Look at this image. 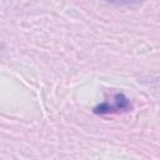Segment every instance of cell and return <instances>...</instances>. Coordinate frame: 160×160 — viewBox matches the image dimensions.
<instances>
[{"label":"cell","instance_id":"obj_1","mask_svg":"<svg viewBox=\"0 0 160 160\" xmlns=\"http://www.w3.org/2000/svg\"><path fill=\"white\" fill-rule=\"evenodd\" d=\"M130 108L129 99L125 98L122 94H118L112 102H102L94 108L95 114H109V112H118V111H126Z\"/></svg>","mask_w":160,"mask_h":160}]
</instances>
